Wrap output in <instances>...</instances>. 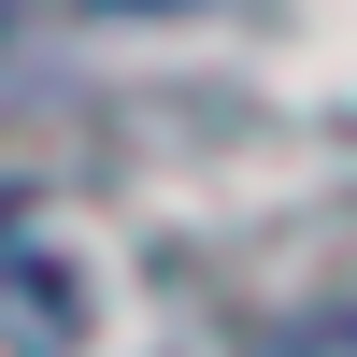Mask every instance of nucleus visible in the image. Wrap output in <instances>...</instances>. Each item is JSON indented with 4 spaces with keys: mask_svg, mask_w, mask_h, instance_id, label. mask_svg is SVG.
<instances>
[{
    "mask_svg": "<svg viewBox=\"0 0 357 357\" xmlns=\"http://www.w3.org/2000/svg\"><path fill=\"white\" fill-rule=\"evenodd\" d=\"M0 229H15V186H0Z\"/></svg>",
    "mask_w": 357,
    "mask_h": 357,
    "instance_id": "1",
    "label": "nucleus"
}]
</instances>
